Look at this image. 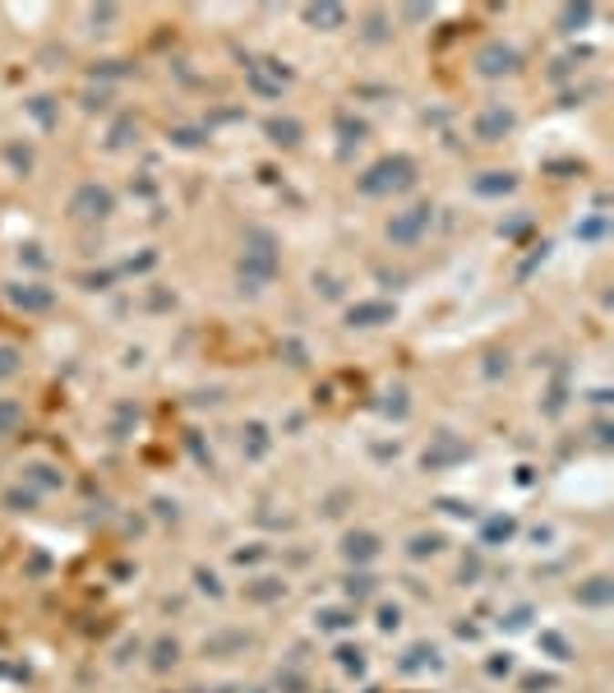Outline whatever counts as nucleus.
Here are the masks:
<instances>
[{
    "instance_id": "nucleus-1",
    "label": "nucleus",
    "mask_w": 614,
    "mask_h": 693,
    "mask_svg": "<svg viewBox=\"0 0 614 693\" xmlns=\"http://www.w3.org/2000/svg\"><path fill=\"white\" fill-rule=\"evenodd\" d=\"M412 185H416V162H412V158H402V153L379 158V162H374V167H365V171H361V181H356V190H361L365 199H384V194L412 190Z\"/></svg>"
},
{
    "instance_id": "nucleus-2",
    "label": "nucleus",
    "mask_w": 614,
    "mask_h": 693,
    "mask_svg": "<svg viewBox=\"0 0 614 693\" xmlns=\"http://www.w3.org/2000/svg\"><path fill=\"white\" fill-rule=\"evenodd\" d=\"M111 208H116V199H111V190L97 185V181H84V185L70 194V218H79V222H102V218H111Z\"/></svg>"
},
{
    "instance_id": "nucleus-3",
    "label": "nucleus",
    "mask_w": 614,
    "mask_h": 693,
    "mask_svg": "<svg viewBox=\"0 0 614 693\" xmlns=\"http://www.w3.org/2000/svg\"><path fill=\"white\" fill-rule=\"evenodd\" d=\"M430 222H435V208H430V203H416V208H406V213H393L388 241H393V245H416V241L430 232Z\"/></svg>"
},
{
    "instance_id": "nucleus-4",
    "label": "nucleus",
    "mask_w": 614,
    "mask_h": 693,
    "mask_svg": "<svg viewBox=\"0 0 614 693\" xmlns=\"http://www.w3.org/2000/svg\"><path fill=\"white\" fill-rule=\"evenodd\" d=\"M476 69H481L486 79L513 75V69H517V51H513V47H504V42H486L481 51H476Z\"/></svg>"
},
{
    "instance_id": "nucleus-5",
    "label": "nucleus",
    "mask_w": 614,
    "mask_h": 693,
    "mask_svg": "<svg viewBox=\"0 0 614 693\" xmlns=\"http://www.w3.org/2000/svg\"><path fill=\"white\" fill-rule=\"evenodd\" d=\"M513 111L508 107H486L481 116H476V139H486V144H499V139L513 129Z\"/></svg>"
},
{
    "instance_id": "nucleus-6",
    "label": "nucleus",
    "mask_w": 614,
    "mask_h": 693,
    "mask_svg": "<svg viewBox=\"0 0 614 693\" xmlns=\"http://www.w3.org/2000/svg\"><path fill=\"white\" fill-rule=\"evenodd\" d=\"M10 301H15L19 310H51V305H56L51 287H42V283H15V287H10Z\"/></svg>"
},
{
    "instance_id": "nucleus-7",
    "label": "nucleus",
    "mask_w": 614,
    "mask_h": 693,
    "mask_svg": "<svg viewBox=\"0 0 614 693\" xmlns=\"http://www.w3.org/2000/svg\"><path fill=\"white\" fill-rule=\"evenodd\" d=\"M343 554H347L352 564H370L374 554H379V536H374V532H352V536L343 541Z\"/></svg>"
},
{
    "instance_id": "nucleus-8",
    "label": "nucleus",
    "mask_w": 614,
    "mask_h": 693,
    "mask_svg": "<svg viewBox=\"0 0 614 693\" xmlns=\"http://www.w3.org/2000/svg\"><path fill=\"white\" fill-rule=\"evenodd\" d=\"M356 328H374V324H384V319H393V305H384V301H365V305H352V315H347Z\"/></svg>"
},
{
    "instance_id": "nucleus-9",
    "label": "nucleus",
    "mask_w": 614,
    "mask_h": 693,
    "mask_svg": "<svg viewBox=\"0 0 614 693\" xmlns=\"http://www.w3.org/2000/svg\"><path fill=\"white\" fill-rule=\"evenodd\" d=\"M268 134H272V144H282V149H296L305 129H301L292 116H272V120H268Z\"/></svg>"
},
{
    "instance_id": "nucleus-10",
    "label": "nucleus",
    "mask_w": 614,
    "mask_h": 693,
    "mask_svg": "<svg viewBox=\"0 0 614 693\" xmlns=\"http://www.w3.org/2000/svg\"><path fill=\"white\" fill-rule=\"evenodd\" d=\"M19 426H24V407L15 398H0V440L19 435Z\"/></svg>"
},
{
    "instance_id": "nucleus-11",
    "label": "nucleus",
    "mask_w": 614,
    "mask_h": 693,
    "mask_svg": "<svg viewBox=\"0 0 614 693\" xmlns=\"http://www.w3.org/2000/svg\"><path fill=\"white\" fill-rule=\"evenodd\" d=\"M490 181H476V194H508L513 190V176L508 171H486Z\"/></svg>"
},
{
    "instance_id": "nucleus-12",
    "label": "nucleus",
    "mask_w": 614,
    "mask_h": 693,
    "mask_svg": "<svg viewBox=\"0 0 614 693\" xmlns=\"http://www.w3.org/2000/svg\"><path fill=\"white\" fill-rule=\"evenodd\" d=\"M24 370V352L19 346H0V379H15Z\"/></svg>"
},
{
    "instance_id": "nucleus-13",
    "label": "nucleus",
    "mask_w": 614,
    "mask_h": 693,
    "mask_svg": "<svg viewBox=\"0 0 614 693\" xmlns=\"http://www.w3.org/2000/svg\"><path fill=\"white\" fill-rule=\"evenodd\" d=\"M578 601L605 605V601H609V578H591V587H578Z\"/></svg>"
},
{
    "instance_id": "nucleus-14",
    "label": "nucleus",
    "mask_w": 614,
    "mask_h": 693,
    "mask_svg": "<svg viewBox=\"0 0 614 693\" xmlns=\"http://www.w3.org/2000/svg\"><path fill=\"white\" fill-rule=\"evenodd\" d=\"M305 19H310V24H343L347 10H343V5H310Z\"/></svg>"
},
{
    "instance_id": "nucleus-15",
    "label": "nucleus",
    "mask_w": 614,
    "mask_h": 693,
    "mask_svg": "<svg viewBox=\"0 0 614 693\" xmlns=\"http://www.w3.org/2000/svg\"><path fill=\"white\" fill-rule=\"evenodd\" d=\"M337 125H343V144H347V149L365 139V125H361V120H352V116H337Z\"/></svg>"
},
{
    "instance_id": "nucleus-16",
    "label": "nucleus",
    "mask_w": 614,
    "mask_h": 693,
    "mask_svg": "<svg viewBox=\"0 0 614 693\" xmlns=\"http://www.w3.org/2000/svg\"><path fill=\"white\" fill-rule=\"evenodd\" d=\"M439 545H444V541L430 532V536H416V541H412V554H416V560H425V554H435Z\"/></svg>"
},
{
    "instance_id": "nucleus-17",
    "label": "nucleus",
    "mask_w": 614,
    "mask_h": 693,
    "mask_svg": "<svg viewBox=\"0 0 614 693\" xmlns=\"http://www.w3.org/2000/svg\"><path fill=\"white\" fill-rule=\"evenodd\" d=\"M263 587H250L254 601H272V596H282V583H272V578H259Z\"/></svg>"
},
{
    "instance_id": "nucleus-18",
    "label": "nucleus",
    "mask_w": 614,
    "mask_h": 693,
    "mask_svg": "<svg viewBox=\"0 0 614 693\" xmlns=\"http://www.w3.org/2000/svg\"><path fill=\"white\" fill-rule=\"evenodd\" d=\"M153 666H158V670L176 666V643H158V657H153Z\"/></svg>"
},
{
    "instance_id": "nucleus-19",
    "label": "nucleus",
    "mask_w": 614,
    "mask_h": 693,
    "mask_svg": "<svg viewBox=\"0 0 614 693\" xmlns=\"http://www.w3.org/2000/svg\"><path fill=\"white\" fill-rule=\"evenodd\" d=\"M5 504H10V509H33V504H37V495H28V491H10V495H5Z\"/></svg>"
},
{
    "instance_id": "nucleus-20",
    "label": "nucleus",
    "mask_w": 614,
    "mask_h": 693,
    "mask_svg": "<svg viewBox=\"0 0 614 693\" xmlns=\"http://www.w3.org/2000/svg\"><path fill=\"white\" fill-rule=\"evenodd\" d=\"M347 592H352V596H370V592H374V578H352Z\"/></svg>"
},
{
    "instance_id": "nucleus-21",
    "label": "nucleus",
    "mask_w": 614,
    "mask_h": 693,
    "mask_svg": "<svg viewBox=\"0 0 614 693\" xmlns=\"http://www.w3.org/2000/svg\"><path fill=\"white\" fill-rule=\"evenodd\" d=\"M250 453H254V458L263 453V426H250Z\"/></svg>"
},
{
    "instance_id": "nucleus-22",
    "label": "nucleus",
    "mask_w": 614,
    "mask_h": 693,
    "mask_svg": "<svg viewBox=\"0 0 614 693\" xmlns=\"http://www.w3.org/2000/svg\"><path fill=\"white\" fill-rule=\"evenodd\" d=\"M323 624H328V629H343V624H352V619H347L343 610H328V615H323Z\"/></svg>"
}]
</instances>
